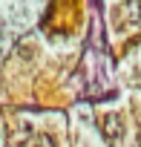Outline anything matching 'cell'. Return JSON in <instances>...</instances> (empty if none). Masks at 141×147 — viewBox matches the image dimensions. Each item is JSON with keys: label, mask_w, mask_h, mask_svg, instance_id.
Masks as SVG:
<instances>
[{"label": "cell", "mask_w": 141, "mask_h": 147, "mask_svg": "<svg viewBox=\"0 0 141 147\" xmlns=\"http://www.w3.org/2000/svg\"><path fill=\"white\" fill-rule=\"evenodd\" d=\"M98 124H101V133H104L107 141H121V138H124V118H121V115L107 113V115H101Z\"/></svg>", "instance_id": "6da1fadb"}, {"label": "cell", "mask_w": 141, "mask_h": 147, "mask_svg": "<svg viewBox=\"0 0 141 147\" xmlns=\"http://www.w3.org/2000/svg\"><path fill=\"white\" fill-rule=\"evenodd\" d=\"M35 147H55L52 136H35Z\"/></svg>", "instance_id": "7a4b0ae2"}, {"label": "cell", "mask_w": 141, "mask_h": 147, "mask_svg": "<svg viewBox=\"0 0 141 147\" xmlns=\"http://www.w3.org/2000/svg\"><path fill=\"white\" fill-rule=\"evenodd\" d=\"M135 147H141V144H135Z\"/></svg>", "instance_id": "3957f363"}]
</instances>
